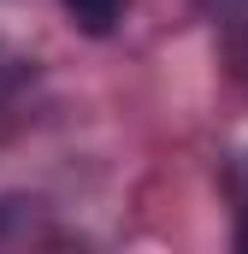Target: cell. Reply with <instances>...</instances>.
<instances>
[{"mask_svg": "<svg viewBox=\"0 0 248 254\" xmlns=\"http://www.w3.org/2000/svg\"><path fill=\"white\" fill-rule=\"evenodd\" d=\"M201 6L213 12V24L225 30V42H231L237 65L248 71V0H201Z\"/></svg>", "mask_w": 248, "mask_h": 254, "instance_id": "1", "label": "cell"}, {"mask_svg": "<svg viewBox=\"0 0 248 254\" xmlns=\"http://www.w3.org/2000/svg\"><path fill=\"white\" fill-rule=\"evenodd\" d=\"M65 12H71V24H77V30L107 36V30L124 18V0H65Z\"/></svg>", "mask_w": 248, "mask_h": 254, "instance_id": "2", "label": "cell"}, {"mask_svg": "<svg viewBox=\"0 0 248 254\" xmlns=\"http://www.w3.org/2000/svg\"><path fill=\"white\" fill-rule=\"evenodd\" d=\"M18 89H24V60L0 54V136L12 125V107H18Z\"/></svg>", "mask_w": 248, "mask_h": 254, "instance_id": "3", "label": "cell"}, {"mask_svg": "<svg viewBox=\"0 0 248 254\" xmlns=\"http://www.w3.org/2000/svg\"><path fill=\"white\" fill-rule=\"evenodd\" d=\"M237 243L248 249V178H243V207H237Z\"/></svg>", "mask_w": 248, "mask_h": 254, "instance_id": "4", "label": "cell"}]
</instances>
